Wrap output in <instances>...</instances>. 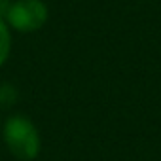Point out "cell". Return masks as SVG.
I'll use <instances>...</instances> for the list:
<instances>
[{"mask_svg":"<svg viewBox=\"0 0 161 161\" xmlns=\"http://www.w3.org/2000/svg\"><path fill=\"white\" fill-rule=\"evenodd\" d=\"M15 89L8 84H2L0 86V106H10L14 101H15Z\"/></svg>","mask_w":161,"mask_h":161,"instance_id":"4","label":"cell"},{"mask_svg":"<svg viewBox=\"0 0 161 161\" xmlns=\"http://www.w3.org/2000/svg\"><path fill=\"white\" fill-rule=\"evenodd\" d=\"M10 44H12V38H10L8 25L4 23V19H0V66L6 63L10 55Z\"/></svg>","mask_w":161,"mask_h":161,"instance_id":"3","label":"cell"},{"mask_svg":"<svg viewBox=\"0 0 161 161\" xmlns=\"http://www.w3.org/2000/svg\"><path fill=\"white\" fill-rule=\"evenodd\" d=\"M4 140L8 150L21 161H32L40 153V135L25 116H12L4 123Z\"/></svg>","mask_w":161,"mask_h":161,"instance_id":"1","label":"cell"},{"mask_svg":"<svg viewBox=\"0 0 161 161\" xmlns=\"http://www.w3.org/2000/svg\"><path fill=\"white\" fill-rule=\"evenodd\" d=\"M6 21L19 32H34L47 21V8L42 0H15L10 4Z\"/></svg>","mask_w":161,"mask_h":161,"instance_id":"2","label":"cell"},{"mask_svg":"<svg viewBox=\"0 0 161 161\" xmlns=\"http://www.w3.org/2000/svg\"><path fill=\"white\" fill-rule=\"evenodd\" d=\"M10 0H0V19H6V14L10 10Z\"/></svg>","mask_w":161,"mask_h":161,"instance_id":"5","label":"cell"}]
</instances>
